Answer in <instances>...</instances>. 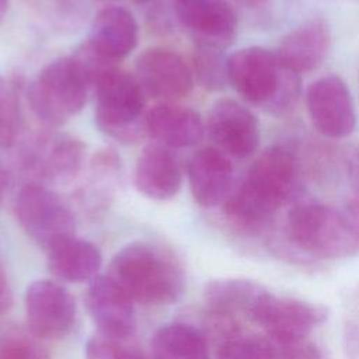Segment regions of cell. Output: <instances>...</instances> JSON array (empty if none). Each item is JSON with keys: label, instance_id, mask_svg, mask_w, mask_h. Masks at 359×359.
<instances>
[{"label": "cell", "instance_id": "6da1fadb", "mask_svg": "<svg viewBox=\"0 0 359 359\" xmlns=\"http://www.w3.org/2000/svg\"><path fill=\"white\" fill-rule=\"evenodd\" d=\"M299 165L285 146H271L250 165L223 202L226 216L238 227L251 231L264 227L269 219L296 194Z\"/></svg>", "mask_w": 359, "mask_h": 359}, {"label": "cell", "instance_id": "7a4b0ae2", "mask_svg": "<svg viewBox=\"0 0 359 359\" xmlns=\"http://www.w3.org/2000/svg\"><path fill=\"white\" fill-rule=\"evenodd\" d=\"M107 275L142 304L174 303L185 289L181 265L165 250L144 241L122 247L112 257Z\"/></svg>", "mask_w": 359, "mask_h": 359}, {"label": "cell", "instance_id": "3957f363", "mask_svg": "<svg viewBox=\"0 0 359 359\" xmlns=\"http://www.w3.org/2000/svg\"><path fill=\"white\" fill-rule=\"evenodd\" d=\"M227 77L248 102L273 115H283L300 95L299 74L286 69L276 52L250 46L227 57Z\"/></svg>", "mask_w": 359, "mask_h": 359}, {"label": "cell", "instance_id": "277c9868", "mask_svg": "<svg viewBox=\"0 0 359 359\" xmlns=\"http://www.w3.org/2000/svg\"><path fill=\"white\" fill-rule=\"evenodd\" d=\"M286 236L296 251L318 259H341L359 251L345 213L323 203L292 208L286 217Z\"/></svg>", "mask_w": 359, "mask_h": 359}, {"label": "cell", "instance_id": "5b68a950", "mask_svg": "<svg viewBox=\"0 0 359 359\" xmlns=\"http://www.w3.org/2000/svg\"><path fill=\"white\" fill-rule=\"evenodd\" d=\"M95 123L101 132L122 142H137L146 130L143 90L130 73L118 66L95 84Z\"/></svg>", "mask_w": 359, "mask_h": 359}, {"label": "cell", "instance_id": "8992f818", "mask_svg": "<svg viewBox=\"0 0 359 359\" xmlns=\"http://www.w3.org/2000/svg\"><path fill=\"white\" fill-rule=\"evenodd\" d=\"M87 84L72 57L48 63L28 88L31 109L48 125H62L79 114L87 95Z\"/></svg>", "mask_w": 359, "mask_h": 359}, {"label": "cell", "instance_id": "52a82bcc", "mask_svg": "<svg viewBox=\"0 0 359 359\" xmlns=\"http://www.w3.org/2000/svg\"><path fill=\"white\" fill-rule=\"evenodd\" d=\"M14 212L25 234L46 251L74 237L76 220L72 210L43 185L22 187L15 198Z\"/></svg>", "mask_w": 359, "mask_h": 359}, {"label": "cell", "instance_id": "ba28073f", "mask_svg": "<svg viewBox=\"0 0 359 359\" xmlns=\"http://www.w3.org/2000/svg\"><path fill=\"white\" fill-rule=\"evenodd\" d=\"M325 310L320 306L294 297H278L265 292L250 318L264 328L276 345L293 344L306 337L325 320Z\"/></svg>", "mask_w": 359, "mask_h": 359}, {"label": "cell", "instance_id": "9c48e42d", "mask_svg": "<svg viewBox=\"0 0 359 359\" xmlns=\"http://www.w3.org/2000/svg\"><path fill=\"white\" fill-rule=\"evenodd\" d=\"M25 316L32 334L41 338H62L74 325L77 307L72 293L59 282L39 279L25 292Z\"/></svg>", "mask_w": 359, "mask_h": 359}, {"label": "cell", "instance_id": "30bf717a", "mask_svg": "<svg viewBox=\"0 0 359 359\" xmlns=\"http://www.w3.org/2000/svg\"><path fill=\"white\" fill-rule=\"evenodd\" d=\"M306 104L316 129L331 139L349 136L356 125L355 104L349 88L338 76L316 80L307 90Z\"/></svg>", "mask_w": 359, "mask_h": 359}, {"label": "cell", "instance_id": "8fae6325", "mask_svg": "<svg viewBox=\"0 0 359 359\" xmlns=\"http://www.w3.org/2000/svg\"><path fill=\"white\" fill-rule=\"evenodd\" d=\"M84 146L67 135H42L22 150V167L31 175L46 182H67L81 168Z\"/></svg>", "mask_w": 359, "mask_h": 359}, {"label": "cell", "instance_id": "7c38bea8", "mask_svg": "<svg viewBox=\"0 0 359 359\" xmlns=\"http://www.w3.org/2000/svg\"><path fill=\"white\" fill-rule=\"evenodd\" d=\"M212 140L224 154L245 158L259 144V126L255 115L231 98L217 100L208 116Z\"/></svg>", "mask_w": 359, "mask_h": 359}, {"label": "cell", "instance_id": "4fadbf2b", "mask_svg": "<svg viewBox=\"0 0 359 359\" xmlns=\"http://www.w3.org/2000/svg\"><path fill=\"white\" fill-rule=\"evenodd\" d=\"M86 304L100 334L119 341L133 334V300L108 275H98L88 283Z\"/></svg>", "mask_w": 359, "mask_h": 359}, {"label": "cell", "instance_id": "5bb4252c", "mask_svg": "<svg viewBox=\"0 0 359 359\" xmlns=\"http://www.w3.org/2000/svg\"><path fill=\"white\" fill-rule=\"evenodd\" d=\"M174 8L198 45L223 49L233 42L237 17L226 0H174Z\"/></svg>", "mask_w": 359, "mask_h": 359}, {"label": "cell", "instance_id": "9a60e30c", "mask_svg": "<svg viewBox=\"0 0 359 359\" xmlns=\"http://www.w3.org/2000/svg\"><path fill=\"white\" fill-rule=\"evenodd\" d=\"M136 79L143 93L160 98L187 95L194 84L192 70L174 50L153 48L139 55Z\"/></svg>", "mask_w": 359, "mask_h": 359}, {"label": "cell", "instance_id": "2e32d148", "mask_svg": "<svg viewBox=\"0 0 359 359\" xmlns=\"http://www.w3.org/2000/svg\"><path fill=\"white\" fill-rule=\"evenodd\" d=\"M188 178L194 199L203 208L223 203L234 187L233 165L227 154L215 147H203L192 156Z\"/></svg>", "mask_w": 359, "mask_h": 359}, {"label": "cell", "instance_id": "e0dca14e", "mask_svg": "<svg viewBox=\"0 0 359 359\" xmlns=\"http://www.w3.org/2000/svg\"><path fill=\"white\" fill-rule=\"evenodd\" d=\"M331 46V29L325 20L313 17L292 29L280 42L278 57L296 74L317 69Z\"/></svg>", "mask_w": 359, "mask_h": 359}, {"label": "cell", "instance_id": "ac0fdd59", "mask_svg": "<svg viewBox=\"0 0 359 359\" xmlns=\"http://www.w3.org/2000/svg\"><path fill=\"white\" fill-rule=\"evenodd\" d=\"M139 36L133 14L123 7H105L94 18L87 42L105 57L116 62L129 55Z\"/></svg>", "mask_w": 359, "mask_h": 359}, {"label": "cell", "instance_id": "d6986e66", "mask_svg": "<svg viewBox=\"0 0 359 359\" xmlns=\"http://www.w3.org/2000/svg\"><path fill=\"white\" fill-rule=\"evenodd\" d=\"M135 182L149 198L164 201L181 188V168L172 153L161 144H149L137 158Z\"/></svg>", "mask_w": 359, "mask_h": 359}, {"label": "cell", "instance_id": "ffe728a7", "mask_svg": "<svg viewBox=\"0 0 359 359\" xmlns=\"http://www.w3.org/2000/svg\"><path fill=\"white\" fill-rule=\"evenodd\" d=\"M203 122L199 114L188 107L160 104L146 115V130L165 146L189 147L203 136Z\"/></svg>", "mask_w": 359, "mask_h": 359}, {"label": "cell", "instance_id": "44dd1931", "mask_svg": "<svg viewBox=\"0 0 359 359\" xmlns=\"http://www.w3.org/2000/svg\"><path fill=\"white\" fill-rule=\"evenodd\" d=\"M102 265L100 250L90 241L72 237L48 251L50 273L63 282H91Z\"/></svg>", "mask_w": 359, "mask_h": 359}, {"label": "cell", "instance_id": "7402d4cb", "mask_svg": "<svg viewBox=\"0 0 359 359\" xmlns=\"http://www.w3.org/2000/svg\"><path fill=\"white\" fill-rule=\"evenodd\" d=\"M265 292L268 290L262 285L251 279L222 278L206 283L203 297L208 307L215 314L231 317L236 313H243L250 317L252 309Z\"/></svg>", "mask_w": 359, "mask_h": 359}, {"label": "cell", "instance_id": "603a6c76", "mask_svg": "<svg viewBox=\"0 0 359 359\" xmlns=\"http://www.w3.org/2000/svg\"><path fill=\"white\" fill-rule=\"evenodd\" d=\"M151 351L154 359H209L205 334L184 323L161 325L153 335Z\"/></svg>", "mask_w": 359, "mask_h": 359}, {"label": "cell", "instance_id": "cb8c5ba5", "mask_svg": "<svg viewBox=\"0 0 359 359\" xmlns=\"http://www.w3.org/2000/svg\"><path fill=\"white\" fill-rule=\"evenodd\" d=\"M194 70L199 83L210 90H222L229 81L227 59L220 48L198 45L194 56Z\"/></svg>", "mask_w": 359, "mask_h": 359}, {"label": "cell", "instance_id": "d4e9b609", "mask_svg": "<svg viewBox=\"0 0 359 359\" xmlns=\"http://www.w3.org/2000/svg\"><path fill=\"white\" fill-rule=\"evenodd\" d=\"M217 359H275V348L264 338L236 334L220 344Z\"/></svg>", "mask_w": 359, "mask_h": 359}, {"label": "cell", "instance_id": "484cf974", "mask_svg": "<svg viewBox=\"0 0 359 359\" xmlns=\"http://www.w3.org/2000/svg\"><path fill=\"white\" fill-rule=\"evenodd\" d=\"M18 102L14 90L0 80V147H10L17 136Z\"/></svg>", "mask_w": 359, "mask_h": 359}, {"label": "cell", "instance_id": "4316f807", "mask_svg": "<svg viewBox=\"0 0 359 359\" xmlns=\"http://www.w3.org/2000/svg\"><path fill=\"white\" fill-rule=\"evenodd\" d=\"M0 359H49V355L32 337L13 334L0 341Z\"/></svg>", "mask_w": 359, "mask_h": 359}, {"label": "cell", "instance_id": "83f0119b", "mask_svg": "<svg viewBox=\"0 0 359 359\" xmlns=\"http://www.w3.org/2000/svg\"><path fill=\"white\" fill-rule=\"evenodd\" d=\"M275 359H323V356L313 342L303 339L293 344L278 345Z\"/></svg>", "mask_w": 359, "mask_h": 359}, {"label": "cell", "instance_id": "f1b7e54d", "mask_svg": "<svg viewBox=\"0 0 359 359\" xmlns=\"http://www.w3.org/2000/svg\"><path fill=\"white\" fill-rule=\"evenodd\" d=\"M352 177H353L355 192H353V196L349 199L344 213L359 243V157L355 161H352Z\"/></svg>", "mask_w": 359, "mask_h": 359}, {"label": "cell", "instance_id": "f546056e", "mask_svg": "<svg viewBox=\"0 0 359 359\" xmlns=\"http://www.w3.org/2000/svg\"><path fill=\"white\" fill-rule=\"evenodd\" d=\"M342 345L348 359H359V318H352L345 323Z\"/></svg>", "mask_w": 359, "mask_h": 359}, {"label": "cell", "instance_id": "4dcf8cb0", "mask_svg": "<svg viewBox=\"0 0 359 359\" xmlns=\"http://www.w3.org/2000/svg\"><path fill=\"white\" fill-rule=\"evenodd\" d=\"M13 294H11V286L8 282L7 272L0 261V316H3L11 306Z\"/></svg>", "mask_w": 359, "mask_h": 359}, {"label": "cell", "instance_id": "1f68e13d", "mask_svg": "<svg viewBox=\"0 0 359 359\" xmlns=\"http://www.w3.org/2000/svg\"><path fill=\"white\" fill-rule=\"evenodd\" d=\"M121 359H149V358H147L143 352H140V351H137V349H133V348L126 346Z\"/></svg>", "mask_w": 359, "mask_h": 359}, {"label": "cell", "instance_id": "d6a6232c", "mask_svg": "<svg viewBox=\"0 0 359 359\" xmlns=\"http://www.w3.org/2000/svg\"><path fill=\"white\" fill-rule=\"evenodd\" d=\"M241 6L244 7H248V8H255L258 6H262L265 4L268 0H237Z\"/></svg>", "mask_w": 359, "mask_h": 359}, {"label": "cell", "instance_id": "836d02e7", "mask_svg": "<svg viewBox=\"0 0 359 359\" xmlns=\"http://www.w3.org/2000/svg\"><path fill=\"white\" fill-rule=\"evenodd\" d=\"M4 189H6V175H4V171H3V168L0 165V202L3 199Z\"/></svg>", "mask_w": 359, "mask_h": 359}, {"label": "cell", "instance_id": "e575fe53", "mask_svg": "<svg viewBox=\"0 0 359 359\" xmlns=\"http://www.w3.org/2000/svg\"><path fill=\"white\" fill-rule=\"evenodd\" d=\"M8 7V0H0V21L4 18Z\"/></svg>", "mask_w": 359, "mask_h": 359}, {"label": "cell", "instance_id": "d590c367", "mask_svg": "<svg viewBox=\"0 0 359 359\" xmlns=\"http://www.w3.org/2000/svg\"><path fill=\"white\" fill-rule=\"evenodd\" d=\"M136 3H139V4H143V3H147V1H150V0H135Z\"/></svg>", "mask_w": 359, "mask_h": 359}]
</instances>
